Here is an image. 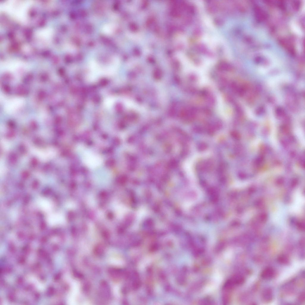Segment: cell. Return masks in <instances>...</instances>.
I'll return each instance as SVG.
<instances>
[{"instance_id":"cell-1","label":"cell","mask_w":305,"mask_h":305,"mask_svg":"<svg viewBox=\"0 0 305 305\" xmlns=\"http://www.w3.org/2000/svg\"><path fill=\"white\" fill-rule=\"evenodd\" d=\"M32 2L29 1L9 0L2 4V11L18 21H27L28 10Z\"/></svg>"},{"instance_id":"cell-2","label":"cell","mask_w":305,"mask_h":305,"mask_svg":"<svg viewBox=\"0 0 305 305\" xmlns=\"http://www.w3.org/2000/svg\"><path fill=\"white\" fill-rule=\"evenodd\" d=\"M82 160L84 164L91 169L99 167L102 162V158L99 155L89 150L83 152L82 155Z\"/></svg>"},{"instance_id":"cell-3","label":"cell","mask_w":305,"mask_h":305,"mask_svg":"<svg viewBox=\"0 0 305 305\" xmlns=\"http://www.w3.org/2000/svg\"><path fill=\"white\" fill-rule=\"evenodd\" d=\"M24 102V99L21 97L11 98L7 101L4 106L5 110L7 113H13L22 106Z\"/></svg>"},{"instance_id":"cell-4","label":"cell","mask_w":305,"mask_h":305,"mask_svg":"<svg viewBox=\"0 0 305 305\" xmlns=\"http://www.w3.org/2000/svg\"><path fill=\"white\" fill-rule=\"evenodd\" d=\"M52 35V31L50 29H45L40 30L37 33L36 36L38 38H40L41 40L49 41L51 38Z\"/></svg>"},{"instance_id":"cell-5","label":"cell","mask_w":305,"mask_h":305,"mask_svg":"<svg viewBox=\"0 0 305 305\" xmlns=\"http://www.w3.org/2000/svg\"><path fill=\"white\" fill-rule=\"evenodd\" d=\"M275 274V271L272 267H267L262 271L261 273V276L264 279L269 280L273 278Z\"/></svg>"},{"instance_id":"cell-6","label":"cell","mask_w":305,"mask_h":305,"mask_svg":"<svg viewBox=\"0 0 305 305\" xmlns=\"http://www.w3.org/2000/svg\"><path fill=\"white\" fill-rule=\"evenodd\" d=\"M262 299L265 302H270L272 300L273 298L272 290L269 288L265 289L262 292Z\"/></svg>"},{"instance_id":"cell-7","label":"cell","mask_w":305,"mask_h":305,"mask_svg":"<svg viewBox=\"0 0 305 305\" xmlns=\"http://www.w3.org/2000/svg\"><path fill=\"white\" fill-rule=\"evenodd\" d=\"M278 262L282 264H287L290 262V259L286 255L282 254L279 255L277 258Z\"/></svg>"},{"instance_id":"cell-8","label":"cell","mask_w":305,"mask_h":305,"mask_svg":"<svg viewBox=\"0 0 305 305\" xmlns=\"http://www.w3.org/2000/svg\"><path fill=\"white\" fill-rule=\"evenodd\" d=\"M103 250V249L101 248L98 247L94 249V252L96 254L99 255L102 253Z\"/></svg>"},{"instance_id":"cell-9","label":"cell","mask_w":305,"mask_h":305,"mask_svg":"<svg viewBox=\"0 0 305 305\" xmlns=\"http://www.w3.org/2000/svg\"><path fill=\"white\" fill-rule=\"evenodd\" d=\"M304 293H302L299 297V299L300 301L303 302L304 301Z\"/></svg>"}]
</instances>
